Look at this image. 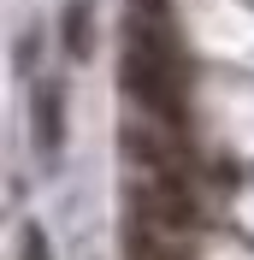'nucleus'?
Instances as JSON below:
<instances>
[{
    "mask_svg": "<svg viewBox=\"0 0 254 260\" xmlns=\"http://www.w3.org/2000/svg\"><path fill=\"white\" fill-rule=\"evenodd\" d=\"M166 18H136V30L124 42V89L142 101L160 124H183V101H177V65H172V42L160 36Z\"/></svg>",
    "mask_w": 254,
    "mask_h": 260,
    "instance_id": "f257e3e1",
    "label": "nucleus"
},
{
    "mask_svg": "<svg viewBox=\"0 0 254 260\" xmlns=\"http://www.w3.org/2000/svg\"><path fill=\"white\" fill-rule=\"evenodd\" d=\"M136 225H154L166 237L195 225V201H189V189H183L177 172H148L136 183Z\"/></svg>",
    "mask_w": 254,
    "mask_h": 260,
    "instance_id": "f03ea898",
    "label": "nucleus"
},
{
    "mask_svg": "<svg viewBox=\"0 0 254 260\" xmlns=\"http://www.w3.org/2000/svg\"><path fill=\"white\" fill-rule=\"evenodd\" d=\"M59 83H42V95H36V136H42V148H59Z\"/></svg>",
    "mask_w": 254,
    "mask_h": 260,
    "instance_id": "7ed1b4c3",
    "label": "nucleus"
},
{
    "mask_svg": "<svg viewBox=\"0 0 254 260\" xmlns=\"http://www.w3.org/2000/svg\"><path fill=\"white\" fill-rule=\"evenodd\" d=\"M130 260H183V254L172 248V237H166V231L136 225V231H130Z\"/></svg>",
    "mask_w": 254,
    "mask_h": 260,
    "instance_id": "20e7f679",
    "label": "nucleus"
},
{
    "mask_svg": "<svg viewBox=\"0 0 254 260\" xmlns=\"http://www.w3.org/2000/svg\"><path fill=\"white\" fill-rule=\"evenodd\" d=\"M65 42H71V48H89V12H83V6H71V12H65Z\"/></svg>",
    "mask_w": 254,
    "mask_h": 260,
    "instance_id": "39448f33",
    "label": "nucleus"
},
{
    "mask_svg": "<svg viewBox=\"0 0 254 260\" xmlns=\"http://www.w3.org/2000/svg\"><path fill=\"white\" fill-rule=\"evenodd\" d=\"M24 260H48V237H42V231H24Z\"/></svg>",
    "mask_w": 254,
    "mask_h": 260,
    "instance_id": "423d86ee",
    "label": "nucleus"
}]
</instances>
